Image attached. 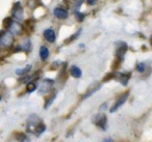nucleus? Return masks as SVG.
I'll use <instances>...</instances> for the list:
<instances>
[{"label": "nucleus", "mask_w": 152, "mask_h": 142, "mask_svg": "<svg viewBox=\"0 0 152 142\" xmlns=\"http://www.w3.org/2000/svg\"><path fill=\"white\" fill-rule=\"evenodd\" d=\"M128 50V45L125 42H119L117 43V49H116V57L120 62H123L125 58V55Z\"/></svg>", "instance_id": "obj_1"}, {"label": "nucleus", "mask_w": 152, "mask_h": 142, "mask_svg": "<svg viewBox=\"0 0 152 142\" xmlns=\"http://www.w3.org/2000/svg\"><path fill=\"white\" fill-rule=\"evenodd\" d=\"M14 34L12 32H10L9 30L2 32V36H0V45L1 47H5V48H10L11 46H13L14 44Z\"/></svg>", "instance_id": "obj_2"}, {"label": "nucleus", "mask_w": 152, "mask_h": 142, "mask_svg": "<svg viewBox=\"0 0 152 142\" xmlns=\"http://www.w3.org/2000/svg\"><path fill=\"white\" fill-rule=\"evenodd\" d=\"M12 15H13V17L15 18V20H17V21H21V20H23L24 11H23V7H22L21 3H20L19 1L16 2L15 4L13 5V9H12Z\"/></svg>", "instance_id": "obj_3"}, {"label": "nucleus", "mask_w": 152, "mask_h": 142, "mask_svg": "<svg viewBox=\"0 0 152 142\" xmlns=\"http://www.w3.org/2000/svg\"><path fill=\"white\" fill-rule=\"evenodd\" d=\"M128 96H129V92L128 91L124 92L123 94H121V96L117 99V101H116V103L114 104V106L110 108V112H115V111L118 110V109L120 108L122 105H124L125 102L127 101V99H128Z\"/></svg>", "instance_id": "obj_4"}, {"label": "nucleus", "mask_w": 152, "mask_h": 142, "mask_svg": "<svg viewBox=\"0 0 152 142\" xmlns=\"http://www.w3.org/2000/svg\"><path fill=\"white\" fill-rule=\"evenodd\" d=\"M53 83H54L53 80L47 79V78L43 79L42 84H41L40 87H39V91H40V93L44 94V93H46V92L50 91L51 88H52V86H53Z\"/></svg>", "instance_id": "obj_5"}, {"label": "nucleus", "mask_w": 152, "mask_h": 142, "mask_svg": "<svg viewBox=\"0 0 152 142\" xmlns=\"http://www.w3.org/2000/svg\"><path fill=\"white\" fill-rule=\"evenodd\" d=\"M93 121L95 122V125L97 127H99L100 129L105 130L106 125H107V118L104 114H97L94 116Z\"/></svg>", "instance_id": "obj_6"}, {"label": "nucleus", "mask_w": 152, "mask_h": 142, "mask_svg": "<svg viewBox=\"0 0 152 142\" xmlns=\"http://www.w3.org/2000/svg\"><path fill=\"white\" fill-rule=\"evenodd\" d=\"M53 15L59 20H66L69 17V12H68V9H65V7H56L53 9Z\"/></svg>", "instance_id": "obj_7"}, {"label": "nucleus", "mask_w": 152, "mask_h": 142, "mask_svg": "<svg viewBox=\"0 0 152 142\" xmlns=\"http://www.w3.org/2000/svg\"><path fill=\"white\" fill-rule=\"evenodd\" d=\"M9 31L12 32L14 36H21L22 32H23V26L20 23H18V22L14 21L13 23H12V25L10 26Z\"/></svg>", "instance_id": "obj_8"}, {"label": "nucleus", "mask_w": 152, "mask_h": 142, "mask_svg": "<svg viewBox=\"0 0 152 142\" xmlns=\"http://www.w3.org/2000/svg\"><path fill=\"white\" fill-rule=\"evenodd\" d=\"M43 36L49 43H54L55 40H56V33H55L54 29H52V28H48V29L45 30L44 33H43Z\"/></svg>", "instance_id": "obj_9"}, {"label": "nucleus", "mask_w": 152, "mask_h": 142, "mask_svg": "<svg viewBox=\"0 0 152 142\" xmlns=\"http://www.w3.org/2000/svg\"><path fill=\"white\" fill-rule=\"evenodd\" d=\"M130 76H131L130 73H118L115 75V77H117L116 79L118 80L123 86H126L129 79H130Z\"/></svg>", "instance_id": "obj_10"}, {"label": "nucleus", "mask_w": 152, "mask_h": 142, "mask_svg": "<svg viewBox=\"0 0 152 142\" xmlns=\"http://www.w3.org/2000/svg\"><path fill=\"white\" fill-rule=\"evenodd\" d=\"M70 75L73 78H75V79H79V78H81V76H83V72H81V70L79 69L78 67L72 65L71 69H70Z\"/></svg>", "instance_id": "obj_11"}, {"label": "nucleus", "mask_w": 152, "mask_h": 142, "mask_svg": "<svg viewBox=\"0 0 152 142\" xmlns=\"http://www.w3.org/2000/svg\"><path fill=\"white\" fill-rule=\"evenodd\" d=\"M49 49L46 46H41L40 48V57L43 61H46L49 57Z\"/></svg>", "instance_id": "obj_12"}, {"label": "nucleus", "mask_w": 152, "mask_h": 142, "mask_svg": "<svg viewBox=\"0 0 152 142\" xmlns=\"http://www.w3.org/2000/svg\"><path fill=\"white\" fill-rule=\"evenodd\" d=\"M21 48H22V50L26 51V52H29L30 49H31V42H30L29 38H24V41L21 44Z\"/></svg>", "instance_id": "obj_13"}, {"label": "nucleus", "mask_w": 152, "mask_h": 142, "mask_svg": "<svg viewBox=\"0 0 152 142\" xmlns=\"http://www.w3.org/2000/svg\"><path fill=\"white\" fill-rule=\"evenodd\" d=\"M39 88V85L37 82H28L27 84H26V91L28 92V93H31V92H34V90H37Z\"/></svg>", "instance_id": "obj_14"}, {"label": "nucleus", "mask_w": 152, "mask_h": 142, "mask_svg": "<svg viewBox=\"0 0 152 142\" xmlns=\"http://www.w3.org/2000/svg\"><path fill=\"white\" fill-rule=\"evenodd\" d=\"M30 69H31V65H27V67H23V69H18L16 70V74L18 76H25L30 71Z\"/></svg>", "instance_id": "obj_15"}, {"label": "nucleus", "mask_w": 152, "mask_h": 142, "mask_svg": "<svg viewBox=\"0 0 152 142\" xmlns=\"http://www.w3.org/2000/svg\"><path fill=\"white\" fill-rule=\"evenodd\" d=\"M45 129H46V127H45L44 123L40 122L38 125H37L36 128H34V132H36V133L38 134V135H40V134H42L43 132L45 131Z\"/></svg>", "instance_id": "obj_16"}, {"label": "nucleus", "mask_w": 152, "mask_h": 142, "mask_svg": "<svg viewBox=\"0 0 152 142\" xmlns=\"http://www.w3.org/2000/svg\"><path fill=\"white\" fill-rule=\"evenodd\" d=\"M146 63L145 62H139L137 64V67H135V70H137V72H139V73H145L146 71Z\"/></svg>", "instance_id": "obj_17"}, {"label": "nucleus", "mask_w": 152, "mask_h": 142, "mask_svg": "<svg viewBox=\"0 0 152 142\" xmlns=\"http://www.w3.org/2000/svg\"><path fill=\"white\" fill-rule=\"evenodd\" d=\"M80 33H81V29H79L78 31L76 32V33H74L73 36H72L71 38H69V40L66 41V43H71V42H74V41L77 40V38H79V34H80Z\"/></svg>", "instance_id": "obj_18"}, {"label": "nucleus", "mask_w": 152, "mask_h": 142, "mask_svg": "<svg viewBox=\"0 0 152 142\" xmlns=\"http://www.w3.org/2000/svg\"><path fill=\"white\" fill-rule=\"evenodd\" d=\"M75 18L77 19V21H79V22H83V20H85V14H83L81 12H75Z\"/></svg>", "instance_id": "obj_19"}, {"label": "nucleus", "mask_w": 152, "mask_h": 142, "mask_svg": "<svg viewBox=\"0 0 152 142\" xmlns=\"http://www.w3.org/2000/svg\"><path fill=\"white\" fill-rule=\"evenodd\" d=\"M100 87H101V84H99V85H98L97 87H95V88H94L93 90H90V91L88 92V93L86 94V96H83V98H85V99H87L88 96H92V94H94V92H96V91H97V90H99V89H100Z\"/></svg>", "instance_id": "obj_20"}, {"label": "nucleus", "mask_w": 152, "mask_h": 142, "mask_svg": "<svg viewBox=\"0 0 152 142\" xmlns=\"http://www.w3.org/2000/svg\"><path fill=\"white\" fill-rule=\"evenodd\" d=\"M55 96H56V93H55V92H53L52 96H50V99H49V100L47 101L46 105H45V108H48V107L50 106V104H52V102H53V100L55 99Z\"/></svg>", "instance_id": "obj_21"}, {"label": "nucleus", "mask_w": 152, "mask_h": 142, "mask_svg": "<svg viewBox=\"0 0 152 142\" xmlns=\"http://www.w3.org/2000/svg\"><path fill=\"white\" fill-rule=\"evenodd\" d=\"M98 0H87V3L89 5H95L97 3Z\"/></svg>", "instance_id": "obj_22"}, {"label": "nucleus", "mask_w": 152, "mask_h": 142, "mask_svg": "<svg viewBox=\"0 0 152 142\" xmlns=\"http://www.w3.org/2000/svg\"><path fill=\"white\" fill-rule=\"evenodd\" d=\"M102 142H114V140H113L112 138L107 137V138H104V139L102 140Z\"/></svg>", "instance_id": "obj_23"}, {"label": "nucleus", "mask_w": 152, "mask_h": 142, "mask_svg": "<svg viewBox=\"0 0 152 142\" xmlns=\"http://www.w3.org/2000/svg\"><path fill=\"white\" fill-rule=\"evenodd\" d=\"M104 109H106V103H105V104H103L101 107H100V110H104Z\"/></svg>", "instance_id": "obj_24"}, {"label": "nucleus", "mask_w": 152, "mask_h": 142, "mask_svg": "<svg viewBox=\"0 0 152 142\" xmlns=\"http://www.w3.org/2000/svg\"><path fill=\"white\" fill-rule=\"evenodd\" d=\"M79 47H80V48H83V47H85V45H83V44H80V45H79Z\"/></svg>", "instance_id": "obj_25"}, {"label": "nucleus", "mask_w": 152, "mask_h": 142, "mask_svg": "<svg viewBox=\"0 0 152 142\" xmlns=\"http://www.w3.org/2000/svg\"><path fill=\"white\" fill-rule=\"evenodd\" d=\"M150 43H151V45H152V36H151V38H150Z\"/></svg>", "instance_id": "obj_26"}, {"label": "nucleus", "mask_w": 152, "mask_h": 142, "mask_svg": "<svg viewBox=\"0 0 152 142\" xmlns=\"http://www.w3.org/2000/svg\"><path fill=\"white\" fill-rule=\"evenodd\" d=\"M0 51H1V45H0Z\"/></svg>", "instance_id": "obj_27"}, {"label": "nucleus", "mask_w": 152, "mask_h": 142, "mask_svg": "<svg viewBox=\"0 0 152 142\" xmlns=\"http://www.w3.org/2000/svg\"><path fill=\"white\" fill-rule=\"evenodd\" d=\"M0 101H1V98H0Z\"/></svg>", "instance_id": "obj_28"}]
</instances>
